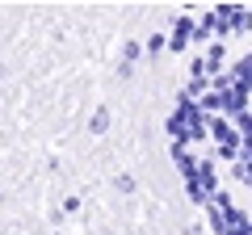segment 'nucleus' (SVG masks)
Masks as SVG:
<instances>
[{
    "instance_id": "nucleus-1",
    "label": "nucleus",
    "mask_w": 252,
    "mask_h": 235,
    "mask_svg": "<svg viewBox=\"0 0 252 235\" xmlns=\"http://www.w3.org/2000/svg\"><path fill=\"white\" fill-rule=\"evenodd\" d=\"M89 126H93V130H97V135H101V130L109 126V114H105V109H97V114H93V122H89Z\"/></svg>"
},
{
    "instance_id": "nucleus-2",
    "label": "nucleus",
    "mask_w": 252,
    "mask_h": 235,
    "mask_svg": "<svg viewBox=\"0 0 252 235\" xmlns=\"http://www.w3.org/2000/svg\"><path fill=\"white\" fill-rule=\"evenodd\" d=\"M0 76H4V67H0Z\"/></svg>"
}]
</instances>
